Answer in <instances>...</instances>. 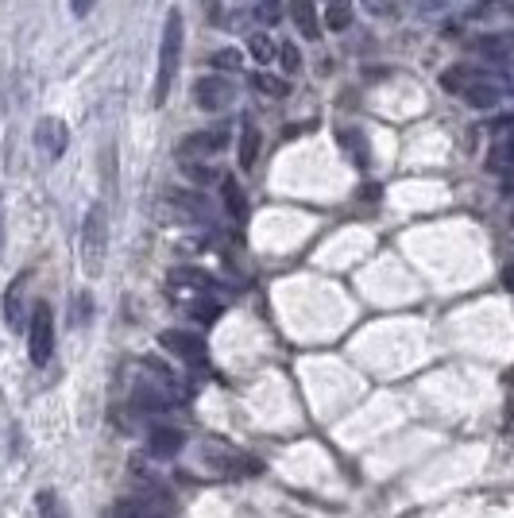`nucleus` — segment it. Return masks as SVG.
I'll return each instance as SVG.
<instances>
[{
  "mask_svg": "<svg viewBox=\"0 0 514 518\" xmlns=\"http://www.w3.org/2000/svg\"><path fill=\"white\" fill-rule=\"evenodd\" d=\"M418 4H422V8H445L449 0H418Z\"/></svg>",
  "mask_w": 514,
  "mask_h": 518,
  "instance_id": "obj_30",
  "label": "nucleus"
},
{
  "mask_svg": "<svg viewBox=\"0 0 514 518\" xmlns=\"http://www.w3.org/2000/svg\"><path fill=\"white\" fill-rule=\"evenodd\" d=\"M352 16H356V4L352 0H325V28L329 31H348L352 28Z\"/></svg>",
  "mask_w": 514,
  "mask_h": 518,
  "instance_id": "obj_14",
  "label": "nucleus"
},
{
  "mask_svg": "<svg viewBox=\"0 0 514 518\" xmlns=\"http://www.w3.org/2000/svg\"><path fill=\"white\" fill-rule=\"evenodd\" d=\"M503 190H507V194H514V178H511V182H507V186H503Z\"/></svg>",
  "mask_w": 514,
  "mask_h": 518,
  "instance_id": "obj_31",
  "label": "nucleus"
},
{
  "mask_svg": "<svg viewBox=\"0 0 514 518\" xmlns=\"http://www.w3.org/2000/svg\"><path fill=\"white\" fill-rule=\"evenodd\" d=\"M511 225H514V209H511Z\"/></svg>",
  "mask_w": 514,
  "mask_h": 518,
  "instance_id": "obj_32",
  "label": "nucleus"
},
{
  "mask_svg": "<svg viewBox=\"0 0 514 518\" xmlns=\"http://www.w3.org/2000/svg\"><path fill=\"white\" fill-rule=\"evenodd\" d=\"M503 287L514 290V263H507V267H503Z\"/></svg>",
  "mask_w": 514,
  "mask_h": 518,
  "instance_id": "obj_29",
  "label": "nucleus"
},
{
  "mask_svg": "<svg viewBox=\"0 0 514 518\" xmlns=\"http://www.w3.org/2000/svg\"><path fill=\"white\" fill-rule=\"evenodd\" d=\"M441 89L460 97L464 105L472 109H495L511 97V78L503 70H491V66H476V62H457L441 74Z\"/></svg>",
  "mask_w": 514,
  "mask_h": 518,
  "instance_id": "obj_1",
  "label": "nucleus"
},
{
  "mask_svg": "<svg viewBox=\"0 0 514 518\" xmlns=\"http://www.w3.org/2000/svg\"><path fill=\"white\" fill-rule=\"evenodd\" d=\"M186 24H182V8L167 12V24H163V39H159V66H155V89H151V105L163 109L167 97H171L174 74L182 66V47H186Z\"/></svg>",
  "mask_w": 514,
  "mask_h": 518,
  "instance_id": "obj_2",
  "label": "nucleus"
},
{
  "mask_svg": "<svg viewBox=\"0 0 514 518\" xmlns=\"http://www.w3.org/2000/svg\"><path fill=\"white\" fill-rule=\"evenodd\" d=\"M259 20L279 24V0H263V4H259Z\"/></svg>",
  "mask_w": 514,
  "mask_h": 518,
  "instance_id": "obj_25",
  "label": "nucleus"
},
{
  "mask_svg": "<svg viewBox=\"0 0 514 518\" xmlns=\"http://www.w3.org/2000/svg\"><path fill=\"white\" fill-rule=\"evenodd\" d=\"M89 310H93V306H89V298L82 294V298H78V310H74V325H86V314H89Z\"/></svg>",
  "mask_w": 514,
  "mask_h": 518,
  "instance_id": "obj_28",
  "label": "nucleus"
},
{
  "mask_svg": "<svg viewBox=\"0 0 514 518\" xmlns=\"http://www.w3.org/2000/svg\"><path fill=\"white\" fill-rule=\"evenodd\" d=\"M190 314L198 317L201 325H213V321L221 317V302H213V298H205V302H194V306H190Z\"/></svg>",
  "mask_w": 514,
  "mask_h": 518,
  "instance_id": "obj_23",
  "label": "nucleus"
},
{
  "mask_svg": "<svg viewBox=\"0 0 514 518\" xmlns=\"http://www.w3.org/2000/svg\"><path fill=\"white\" fill-rule=\"evenodd\" d=\"M337 140L356 151V163H368V147H360V132H348V128H341V132H337Z\"/></svg>",
  "mask_w": 514,
  "mask_h": 518,
  "instance_id": "obj_24",
  "label": "nucleus"
},
{
  "mask_svg": "<svg viewBox=\"0 0 514 518\" xmlns=\"http://www.w3.org/2000/svg\"><path fill=\"white\" fill-rule=\"evenodd\" d=\"M495 140L487 147V171L511 174L514 171V120H495Z\"/></svg>",
  "mask_w": 514,
  "mask_h": 518,
  "instance_id": "obj_6",
  "label": "nucleus"
},
{
  "mask_svg": "<svg viewBox=\"0 0 514 518\" xmlns=\"http://www.w3.org/2000/svg\"><path fill=\"white\" fill-rule=\"evenodd\" d=\"M468 47H472V55L487 58V62H507V66H514V31H484Z\"/></svg>",
  "mask_w": 514,
  "mask_h": 518,
  "instance_id": "obj_8",
  "label": "nucleus"
},
{
  "mask_svg": "<svg viewBox=\"0 0 514 518\" xmlns=\"http://www.w3.org/2000/svg\"><path fill=\"white\" fill-rule=\"evenodd\" d=\"M159 345L167 348L171 356H178L182 364L198 368V372H205V364H209V356H205V341H201L198 333H186V329H167V333H159Z\"/></svg>",
  "mask_w": 514,
  "mask_h": 518,
  "instance_id": "obj_5",
  "label": "nucleus"
},
{
  "mask_svg": "<svg viewBox=\"0 0 514 518\" xmlns=\"http://www.w3.org/2000/svg\"><path fill=\"white\" fill-rule=\"evenodd\" d=\"M279 66H283L286 74H298L302 70V51L294 43H279Z\"/></svg>",
  "mask_w": 514,
  "mask_h": 518,
  "instance_id": "obj_22",
  "label": "nucleus"
},
{
  "mask_svg": "<svg viewBox=\"0 0 514 518\" xmlns=\"http://www.w3.org/2000/svg\"><path fill=\"white\" fill-rule=\"evenodd\" d=\"M93 8H97V0H70V12H74L78 20H82V16H89Z\"/></svg>",
  "mask_w": 514,
  "mask_h": 518,
  "instance_id": "obj_27",
  "label": "nucleus"
},
{
  "mask_svg": "<svg viewBox=\"0 0 514 518\" xmlns=\"http://www.w3.org/2000/svg\"><path fill=\"white\" fill-rule=\"evenodd\" d=\"M35 144H39V151H43L47 159H58V155L70 147V132H66V124H62V120L43 116V120L35 124Z\"/></svg>",
  "mask_w": 514,
  "mask_h": 518,
  "instance_id": "obj_10",
  "label": "nucleus"
},
{
  "mask_svg": "<svg viewBox=\"0 0 514 518\" xmlns=\"http://www.w3.org/2000/svg\"><path fill=\"white\" fill-rule=\"evenodd\" d=\"M28 352H31V364H35V368H43V364L51 360V352H55V317H51V306H47V302H39V306L31 310Z\"/></svg>",
  "mask_w": 514,
  "mask_h": 518,
  "instance_id": "obj_4",
  "label": "nucleus"
},
{
  "mask_svg": "<svg viewBox=\"0 0 514 518\" xmlns=\"http://www.w3.org/2000/svg\"><path fill=\"white\" fill-rule=\"evenodd\" d=\"M240 167L244 171H252L256 167V159H259V128L252 124V120H244V128H240Z\"/></svg>",
  "mask_w": 514,
  "mask_h": 518,
  "instance_id": "obj_17",
  "label": "nucleus"
},
{
  "mask_svg": "<svg viewBox=\"0 0 514 518\" xmlns=\"http://www.w3.org/2000/svg\"><path fill=\"white\" fill-rule=\"evenodd\" d=\"M35 503H39V518H70L55 491H39V499H35Z\"/></svg>",
  "mask_w": 514,
  "mask_h": 518,
  "instance_id": "obj_19",
  "label": "nucleus"
},
{
  "mask_svg": "<svg viewBox=\"0 0 514 518\" xmlns=\"http://www.w3.org/2000/svg\"><path fill=\"white\" fill-rule=\"evenodd\" d=\"M290 4V20H294V28L302 31L310 43L321 39V12H317L314 0H286Z\"/></svg>",
  "mask_w": 514,
  "mask_h": 518,
  "instance_id": "obj_12",
  "label": "nucleus"
},
{
  "mask_svg": "<svg viewBox=\"0 0 514 518\" xmlns=\"http://www.w3.org/2000/svg\"><path fill=\"white\" fill-rule=\"evenodd\" d=\"M248 86L259 89L263 97H275V101L290 97V82H286V78H275V74H263V70H252V74H248Z\"/></svg>",
  "mask_w": 514,
  "mask_h": 518,
  "instance_id": "obj_16",
  "label": "nucleus"
},
{
  "mask_svg": "<svg viewBox=\"0 0 514 518\" xmlns=\"http://www.w3.org/2000/svg\"><path fill=\"white\" fill-rule=\"evenodd\" d=\"M368 4V12H375V16H395V4L391 0H364Z\"/></svg>",
  "mask_w": 514,
  "mask_h": 518,
  "instance_id": "obj_26",
  "label": "nucleus"
},
{
  "mask_svg": "<svg viewBox=\"0 0 514 518\" xmlns=\"http://www.w3.org/2000/svg\"><path fill=\"white\" fill-rule=\"evenodd\" d=\"M232 82H225V78H201L198 86H194V101H198V109H205V113H221V109H229L232 105Z\"/></svg>",
  "mask_w": 514,
  "mask_h": 518,
  "instance_id": "obj_9",
  "label": "nucleus"
},
{
  "mask_svg": "<svg viewBox=\"0 0 514 518\" xmlns=\"http://www.w3.org/2000/svg\"><path fill=\"white\" fill-rule=\"evenodd\" d=\"M182 445H186V437L178 430H151V437H147V453L151 457H174Z\"/></svg>",
  "mask_w": 514,
  "mask_h": 518,
  "instance_id": "obj_15",
  "label": "nucleus"
},
{
  "mask_svg": "<svg viewBox=\"0 0 514 518\" xmlns=\"http://www.w3.org/2000/svg\"><path fill=\"white\" fill-rule=\"evenodd\" d=\"M248 51H252V58H256V62H271V58H275V43H271L263 31H256V35L248 39Z\"/></svg>",
  "mask_w": 514,
  "mask_h": 518,
  "instance_id": "obj_20",
  "label": "nucleus"
},
{
  "mask_svg": "<svg viewBox=\"0 0 514 518\" xmlns=\"http://www.w3.org/2000/svg\"><path fill=\"white\" fill-rule=\"evenodd\" d=\"M24 294H28V275H16L12 287L4 290V321L8 329L24 333L28 329V306H24Z\"/></svg>",
  "mask_w": 514,
  "mask_h": 518,
  "instance_id": "obj_11",
  "label": "nucleus"
},
{
  "mask_svg": "<svg viewBox=\"0 0 514 518\" xmlns=\"http://www.w3.org/2000/svg\"><path fill=\"white\" fill-rule=\"evenodd\" d=\"M209 62H213V70H244V55H240V51H229V47H225V51H213Z\"/></svg>",
  "mask_w": 514,
  "mask_h": 518,
  "instance_id": "obj_21",
  "label": "nucleus"
},
{
  "mask_svg": "<svg viewBox=\"0 0 514 518\" xmlns=\"http://www.w3.org/2000/svg\"><path fill=\"white\" fill-rule=\"evenodd\" d=\"M221 198H225V209H229L232 221H244V217H248V198H244L236 174H225V178H221Z\"/></svg>",
  "mask_w": 514,
  "mask_h": 518,
  "instance_id": "obj_13",
  "label": "nucleus"
},
{
  "mask_svg": "<svg viewBox=\"0 0 514 518\" xmlns=\"http://www.w3.org/2000/svg\"><path fill=\"white\" fill-rule=\"evenodd\" d=\"M225 147H229V132L225 128H205V132H190L178 144V155H186V159H209V155H221Z\"/></svg>",
  "mask_w": 514,
  "mask_h": 518,
  "instance_id": "obj_7",
  "label": "nucleus"
},
{
  "mask_svg": "<svg viewBox=\"0 0 514 518\" xmlns=\"http://www.w3.org/2000/svg\"><path fill=\"white\" fill-rule=\"evenodd\" d=\"M105 518H163V515H159L155 507H147V503H132V499H124V503H116Z\"/></svg>",
  "mask_w": 514,
  "mask_h": 518,
  "instance_id": "obj_18",
  "label": "nucleus"
},
{
  "mask_svg": "<svg viewBox=\"0 0 514 518\" xmlns=\"http://www.w3.org/2000/svg\"><path fill=\"white\" fill-rule=\"evenodd\" d=\"M105 256H109V213L101 202H93L82 225V267L89 279L105 271Z\"/></svg>",
  "mask_w": 514,
  "mask_h": 518,
  "instance_id": "obj_3",
  "label": "nucleus"
}]
</instances>
